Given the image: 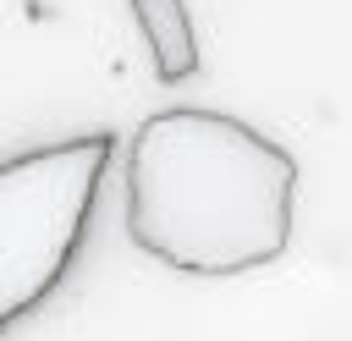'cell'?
I'll use <instances>...</instances> for the list:
<instances>
[{"label":"cell","instance_id":"cell-1","mask_svg":"<svg viewBox=\"0 0 352 341\" xmlns=\"http://www.w3.org/2000/svg\"><path fill=\"white\" fill-rule=\"evenodd\" d=\"M297 160L226 110H154L126 148V236L160 264L226 280L292 248Z\"/></svg>","mask_w":352,"mask_h":341},{"label":"cell","instance_id":"cell-2","mask_svg":"<svg viewBox=\"0 0 352 341\" xmlns=\"http://www.w3.org/2000/svg\"><path fill=\"white\" fill-rule=\"evenodd\" d=\"M110 154V132H82L0 160V330L28 319L66 280Z\"/></svg>","mask_w":352,"mask_h":341},{"label":"cell","instance_id":"cell-3","mask_svg":"<svg viewBox=\"0 0 352 341\" xmlns=\"http://www.w3.org/2000/svg\"><path fill=\"white\" fill-rule=\"evenodd\" d=\"M126 6H132L138 28H143V44L154 55V77L160 82H187L204 60L187 0H126Z\"/></svg>","mask_w":352,"mask_h":341}]
</instances>
